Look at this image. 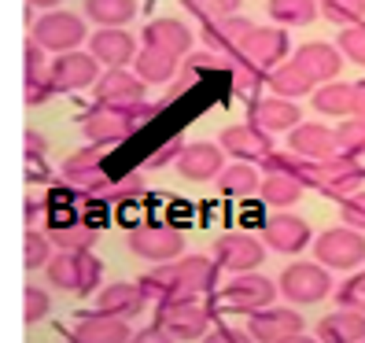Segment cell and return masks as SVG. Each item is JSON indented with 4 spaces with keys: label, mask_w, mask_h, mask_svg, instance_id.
<instances>
[{
    "label": "cell",
    "mask_w": 365,
    "mask_h": 343,
    "mask_svg": "<svg viewBox=\"0 0 365 343\" xmlns=\"http://www.w3.org/2000/svg\"><path fill=\"white\" fill-rule=\"evenodd\" d=\"M159 111L155 103H137V107H115V103H96L93 111L81 115V133L89 137V144H100V148H111V144H122L125 137H133L140 126Z\"/></svg>",
    "instance_id": "1"
},
{
    "label": "cell",
    "mask_w": 365,
    "mask_h": 343,
    "mask_svg": "<svg viewBox=\"0 0 365 343\" xmlns=\"http://www.w3.org/2000/svg\"><path fill=\"white\" fill-rule=\"evenodd\" d=\"M48 281L59 292H74V295H89L100 288V277H103V262L93 259V251H56L48 266Z\"/></svg>",
    "instance_id": "2"
},
{
    "label": "cell",
    "mask_w": 365,
    "mask_h": 343,
    "mask_svg": "<svg viewBox=\"0 0 365 343\" xmlns=\"http://www.w3.org/2000/svg\"><path fill=\"white\" fill-rule=\"evenodd\" d=\"M361 181H365L361 159H354V155H347V152H336V155H329V159L314 163L310 188H317L321 196H329V200H339V203H343L347 196H354V192L361 188Z\"/></svg>",
    "instance_id": "3"
},
{
    "label": "cell",
    "mask_w": 365,
    "mask_h": 343,
    "mask_svg": "<svg viewBox=\"0 0 365 343\" xmlns=\"http://www.w3.org/2000/svg\"><path fill=\"white\" fill-rule=\"evenodd\" d=\"M30 37L37 41L45 52H74L85 37H89V30H85V19L74 15V11H41V19L30 26Z\"/></svg>",
    "instance_id": "4"
},
{
    "label": "cell",
    "mask_w": 365,
    "mask_h": 343,
    "mask_svg": "<svg viewBox=\"0 0 365 343\" xmlns=\"http://www.w3.org/2000/svg\"><path fill=\"white\" fill-rule=\"evenodd\" d=\"M314 255L321 266L329 270H358L365 262V232L354 225H339V229H325L314 240Z\"/></svg>",
    "instance_id": "5"
},
{
    "label": "cell",
    "mask_w": 365,
    "mask_h": 343,
    "mask_svg": "<svg viewBox=\"0 0 365 343\" xmlns=\"http://www.w3.org/2000/svg\"><path fill=\"white\" fill-rule=\"evenodd\" d=\"M155 325H163V332L178 343H192V339H203L210 329V314L207 307L196 303V295H185L174 299V303H159V317Z\"/></svg>",
    "instance_id": "6"
},
{
    "label": "cell",
    "mask_w": 365,
    "mask_h": 343,
    "mask_svg": "<svg viewBox=\"0 0 365 343\" xmlns=\"http://www.w3.org/2000/svg\"><path fill=\"white\" fill-rule=\"evenodd\" d=\"M130 251L144 262H174L185 251V237H181V229L166 225V222H144L130 229Z\"/></svg>",
    "instance_id": "7"
},
{
    "label": "cell",
    "mask_w": 365,
    "mask_h": 343,
    "mask_svg": "<svg viewBox=\"0 0 365 343\" xmlns=\"http://www.w3.org/2000/svg\"><path fill=\"white\" fill-rule=\"evenodd\" d=\"M329 292H332V277H329V266L321 262H292L281 273V295L288 303L310 307V303H321Z\"/></svg>",
    "instance_id": "8"
},
{
    "label": "cell",
    "mask_w": 365,
    "mask_h": 343,
    "mask_svg": "<svg viewBox=\"0 0 365 343\" xmlns=\"http://www.w3.org/2000/svg\"><path fill=\"white\" fill-rule=\"evenodd\" d=\"M307 332V321L292 307H259L247 314V336L259 343H292Z\"/></svg>",
    "instance_id": "9"
},
{
    "label": "cell",
    "mask_w": 365,
    "mask_h": 343,
    "mask_svg": "<svg viewBox=\"0 0 365 343\" xmlns=\"http://www.w3.org/2000/svg\"><path fill=\"white\" fill-rule=\"evenodd\" d=\"M277 288H281V285H273L269 277L247 270V273H232V281L222 288L218 299H222V307H229L236 314H251L259 307H269L277 299Z\"/></svg>",
    "instance_id": "10"
},
{
    "label": "cell",
    "mask_w": 365,
    "mask_h": 343,
    "mask_svg": "<svg viewBox=\"0 0 365 343\" xmlns=\"http://www.w3.org/2000/svg\"><path fill=\"white\" fill-rule=\"evenodd\" d=\"M214 259H218L222 270L229 273H247L259 270L266 259V240L255 237V232H222L214 240Z\"/></svg>",
    "instance_id": "11"
},
{
    "label": "cell",
    "mask_w": 365,
    "mask_h": 343,
    "mask_svg": "<svg viewBox=\"0 0 365 343\" xmlns=\"http://www.w3.org/2000/svg\"><path fill=\"white\" fill-rule=\"evenodd\" d=\"M93 89H96V100H100V103H115V107H137V103L148 100V81H144L137 71L130 74L125 67L103 71Z\"/></svg>",
    "instance_id": "12"
},
{
    "label": "cell",
    "mask_w": 365,
    "mask_h": 343,
    "mask_svg": "<svg viewBox=\"0 0 365 343\" xmlns=\"http://www.w3.org/2000/svg\"><path fill=\"white\" fill-rule=\"evenodd\" d=\"M52 78L59 85V93H78L100 81V59L93 52H63L52 59Z\"/></svg>",
    "instance_id": "13"
},
{
    "label": "cell",
    "mask_w": 365,
    "mask_h": 343,
    "mask_svg": "<svg viewBox=\"0 0 365 343\" xmlns=\"http://www.w3.org/2000/svg\"><path fill=\"white\" fill-rule=\"evenodd\" d=\"M218 144L225 148V155H236L244 163H262L273 152V133H266L262 126H255V122H236L229 130H222Z\"/></svg>",
    "instance_id": "14"
},
{
    "label": "cell",
    "mask_w": 365,
    "mask_h": 343,
    "mask_svg": "<svg viewBox=\"0 0 365 343\" xmlns=\"http://www.w3.org/2000/svg\"><path fill=\"white\" fill-rule=\"evenodd\" d=\"M262 240H266V247L281 251V255H299L310 244V225L299 218V214L277 210V214H269L266 225H262Z\"/></svg>",
    "instance_id": "15"
},
{
    "label": "cell",
    "mask_w": 365,
    "mask_h": 343,
    "mask_svg": "<svg viewBox=\"0 0 365 343\" xmlns=\"http://www.w3.org/2000/svg\"><path fill=\"white\" fill-rule=\"evenodd\" d=\"M255 34V26L240 15H229V19H214V23H203V45L210 52H218L222 59H236L240 48L247 45V37Z\"/></svg>",
    "instance_id": "16"
},
{
    "label": "cell",
    "mask_w": 365,
    "mask_h": 343,
    "mask_svg": "<svg viewBox=\"0 0 365 343\" xmlns=\"http://www.w3.org/2000/svg\"><path fill=\"white\" fill-rule=\"evenodd\" d=\"M133 336L137 332L130 329V321L118 317V314H107V310L78 317L74 329H71V339H78V343H125Z\"/></svg>",
    "instance_id": "17"
},
{
    "label": "cell",
    "mask_w": 365,
    "mask_h": 343,
    "mask_svg": "<svg viewBox=\"0 0 365 343\" xmlns=\"http://www.w3.org/2000/svg\"><path fill=\"white\" fill-rule=\"evenodd\" d=\"M178 170L185 181H214L225 170V148L210 140H192L178 159Z\"/></svg>",
    "instance_id": "18"
},
{
    "label": "cell",
    "mask_w": 365,
    "mask_h": 343,
    "mask_svg": "<svg viewBox=\"0 0 365 343\" xmlns=\"http://www.w3.org/2000/svg\"><path fill=\"white\" fill-rule=\"evenodd\" d=\"M23 93L30 107H41L45 100H52L59 93V85L52 78V63L45 59V48L30 37L26 41V74H23Z\"/></svg>",
    "instance_id": "19"
},
{
    "label": "cell",
    "mask_w": 365,
    "mask_h": 343,
    "mask_svg": "<svg viewBox=\"0 0 365 343\" xmlns=\"http://www.w3.org/2000/svg\"><path fill=\"white\" fill-rule=\"evenodd\" d=\"M89 52L103 63L107 71L111 67H125V63H133V56L140 52L133 34L125 26H100V34H89Z\"/></svg>",
    "instance_id": "20"
},
{
    "label": "cell",
    "mask_w": 365,
    "mask_h": 343,
    "mask_svg": "<svg viewBox=\"0 0 365 343\" xmlns=\"http://www.w3.org/2000/svg\"><path fill=\"white\" fill-rule=\"evenodd\" d=\"M247 122L262 126L266 133H292L299 122H303V111L295 107V100L284 96H262L247 107Z\"/></svg>",
    "instance_id": "21"
},
{
    "label": "cell",
    "mask_w": 365,
    "mask_h": 343,
    "mask_svg": "<svg viewBox=\"0 0 365 343\" xmlns=\"http://www.w3.org/2000/svg\"><path fill=\"white\" fill-rule=\"evenodd\" d=\"M292 63H295L299 71H307L314 85H325V81H336V74L343 67V52L332 48V45H325V41H310V45L295 48Z\"/></svg>",
    "instance_id": "22"
},
{
    "label": "cell",
    "mask_w": 365,
    "mask_h": 343,
    "mask_svg": "<svg viewBox=\"0 0 365 343\" xmlns=\"http://www.w3.org/2000/svg\"><path fill=\"white\" fill-rule=\"evenodd\" d=\"M288 34L284 26L281 30H262V26H255V34L247 37V45L240 48V59L255 63V67H262V71H273V67H281L284 56H288Z\"/></svg>",
    "instance_id": "23"
},
{
    "label": "cell",
    "mask_w": 365,
    "mask_h": 343,
    "mask_svg": "<svg viewBox=\"0 0 365 343\" xmlns=\"http://www.w3.org/2000/svg\"><path fill=\"white\" fill-rule=\"evenodd\" d=\"M170 266H174V277L185 295H203L218 281V259L214 255H185V259H174Z\"/></svg>",
    "instance_id": "24"
},
{
    "label": "cell",
    "mask_w": 365,
    "mask_h": 343,
    "mask_svg": "<svg viewBox=\"0 0 365 343\" xmlns=\"http://www.w3.org/2000/svg\"><path fill=\"white\" fill-rule=\"evenodd\" d=\"M288 148L299 152V155H307V159H314V163L339 152L336 130H329V126H321V122H299L292 130V137H288Z\"/></svg>",
    "instance_id": "25"
},
{
    "label": "cell",
    "mask_w": 365,
    "mask_h": 343,
    "mask_svg": "<svg viewBox=\"0 0 365 343\" xmlns=\"http://www.w3.org/2000/svg\"><path fill=\"white\" fill-rule=\"evenodd\" d=\"M144 45H152V48H163V52H174V56H188L192 52V41H196V34H192L181 19H152V23L144 26Z\"/></svg>",
    "instance_id": "26"
},
{
    "label": "cell",
    "mask_w": 365,
    "mask_h": 343,
    "mask_svg": "<svg viewBox=\"0 0 365 343\" xmlns=\"http://www.w3.org/2000/svg\"><path fill=\"white\" fill-rule=\"evenodd\" d=\"M317 339L321 343H365V314L339 307L336 314H325L317 321Z\"/></svg>",
    "instance_id": "27"
},
{
    "label": "cell",
    "mask_w": 365,
    "mask_h": 343,
    "mask_svg": "<svg viewBox=\"0 0 365 343\" xmlns=\"http://www.w3.org/2000/svg\"><path fill=\"white\" fill-rule=\"evenodd\" d=\"M133 71L148 81V85H170L181 74V56L163 52L152 45H140V52L133 56Z\"/></svg>",
    "instance_id": "28"
},
{
    "label": "cell",
    "mask_w": 365,
    "mask_h": 343,
    "mask_svg": "<svg viewBox=\"0 0 365 343\" xmlns=\"http://www.w3.org/2000/svg\"><path fill=\"white\" fill-rule=\"evenodd\" d=\"M148 303V295L140 292V285H125V281H115L96 292V310H107V314H118L125 321H133Z\"/></svg>",
    "instance_id": "29"
},
{
    "label": "cell",
    "mask_w": 365,
    "mask_h": 343,
    "mask_svg": "<svg viewBox=\"0 0 365 343\" xmlns=\"http://www.w3.org/2000/svg\"><path fill=\"white\" fill-rule=\"evenodd\" d=\"M222 196H232V200H247V196H259V185H262V174L255 170V163H232L225 166L218 178H214Z\"/></svg>",
    "instance_id": "30"
},
{
    "label": "cell",
    "mask_w": 365,
    "mask_h": 343,
    "mask_svg": "<svg viewBox=\"0 0 365 343\" xmlns=\"http://www.w3.org/2000/svg\"><path fill=\"white\" fill-rule=\"evenodd\" d=\"M303 188H307V181H299L292 174H273V170H269V174H262L259 196L273 210H288V207H295L299 200H303Z\"/></svg>",
    "instance_id": "31"
},
{
    "label": "cell",
    "mask_w": 365,
    "mask_h": 343,
    "mask_svg": "<svg viewBox=\"0 0 365 343\" xmlns=\"http://www.w3.org/2000/svg\"><path fill=\"white\" fill-rule=\"evenodd\" d=\"M314 107L321 115H329V118H347L354 115V85L347 81H325L321 89L310 93Z\"/></svg>",
    "instance_id": "32"
},
{
    "label": "cell",
    "mask_w": 365,
    "mask_h": 343,
    "mask_svg": "<svg viewBox=\"0 0 365 343\" xmlns=\"http://www.w3.org/2000/svg\"><path fill=\"white\" fill-rule=\"evenodd\" d=\"M266 85H269L273 96H284V100H299V96H310L314 93L310 74L299 71L295 63H281V67H273L269 78H266Z\"/></svg>",
    "instance_id": "33"
},
{
    "label": "cell",
    "mask_w": 365,
    "mask_h": 343,
    "mask_svg": "<svg viewBox=\"0 0 365 343\" xmlns=\"http://www.w3.org/2000/svg\"><path fill=\"white\" fill-rule=\"evenodd\" d=\"M137 285H140V292L152 299V303H174V299H185V292H181L178 277H174V266H170V262H155V270H148Z\"/></svg>",
    "instance_id": "34"
},
{
    "label": "cell",
    "mask_w": 365,
    "mask_h": 343,
    "mask_svg": "<svg viewBox=\"0 0 365 343\" xmlns=\"http://www.w3.org/2000/svg\"><path fill=\"white\" fill-rule=\"evenodd\" d=\"M137 15V0H85V19L96 26H125Z\"/></svg>",
    "instance_id": "35"
},
{
    "label": "cell",
    "mask_w": 365,
    "mask_h": 343,
    "mask_svg": "<svg viewBox=\"0 0 365 343\" xmlns=\"http://www.w3.org/2000/svg\"><path fill=\"white\" fill-rule=\"evenodd\" d=\"M48 232L59 251H93V244L100 240L96 225H89V222H56Z\"/></svg>",
    "instance_id": "36"
},
{
    "label": "cell",
    "mask_w": 365,
    "mask_h": 343,
    "mask_svg": "<svg viewBox=\"0 0 365 343\" xmlns=\"http://www.w3.org/2000/svg\"><path fill=\"white\" fill-rule=\"evenodd\" d=\"M269 15H273V23H281L284 30L288 26H310L314 19H317V0H269Z\"/></svg>",
    "instance_id": "37"
},
{
    "label": "cell",
    "mask_w": 365,
    "mask_h": 343,
    "mask_svg": "<svg viewBox=\"0 0 365 343\" xmlns=\"http://www.w3.org/2000/svg\"><path fill=\"white\" fill-rule=\"evenodd\" d=\"M52 247H56L52 232L34 229V225H30V229H26V237H23V266H26V270H41V266H48Z\"/></svg>",
    "instance_id": "38"
},
{
    "label": "cell",
    "mask_w": 365,
    "mask_h": 343,
    "mask_svg": "<svg viewBox=\"0 0 365 343\" xmlns=\"http://www.w3.org/2000/svg\"><path fill=\"white\" fill-rule=\"evenodd\" d=\"M317 8H321V15H325L329 23H336L339 30L365 23V4H361V0H317Z\"/></svg>",
    "instance_id": "39"
},
{
    "label": "cell",
    "mask_w": 365,
    "mask_h": 343,
    "mask_svg": "<svg viewBox=\"0 0 365 343\" xmlns=\"http://www.w3.org/2000/svg\"><path fill=\"white\" fill-rule=\"evenodd\" d=\"M240 4H244V0H181V8H185L188 15L203 19V23H214V19H229V15L240 11Z\"/></svg>",
    "instance_id": "40"
},
{
    "label": "cell",
    "mask_w": 365,
    "mask_h": 343,
    "mask_svg": "<svg viewBox=\"0 0 365 343\" xmlns=\"http://www.w3.org/2000/svg\"><path fill=\"white\" fill-rule=\"evenodd\" d=\"M336 144H339V152H347V155L361 159V155H365V118L354 115V118H347V122H339Z\"/></svg>",
    "instance_id": "41"
},
{
    "label": "cell",
    "mask_w": 365,
    "mask_h": 343,
    "mask_svg": "<svg viewBox=\"0 0 365 343\" xmlns=\"http://www.w3.org/2000/svg\"><path fill=\"white\" fill-rule=\"evenodd\" d=\"M229 71H232V89H236V93H259L262 81L269 78L262 67H255V63H247V59H240V56L229 63Z\"/></svg>",
    "instance_id": "42"
},
{
    "label": "cell",
    "mask_w": 365,
    "mask_h": 343,
    "mask_svg": "<svg viewBox=\"0 0 365 343\" xmlns=\"http://www.w3.org/2000/svg\"><path fill=\"white\" fill-rule=\"evenodd\" d=\"M218 59H222L218 52H192V56L181 63V78H178V85H174V93L188 89L192 81H200L207 71H214V63H218Z\"/></svg>",
    "instance_id": "43"
},
{
    "label": "cell",
    "mask_w": 365,
    "mask_h": 343,
    "mask_svg": "<svg viewBox=\"0 0 365 343\" xmlns=\"http://www.w3.org/2000/svg\"><path fill=\"white\" fill-rule=\"evenodd\" d=\"M148 192V181L144 174H125V178H115L111 181V192H107V203H133Z\"/></svg>",
    "instance_id": "44"
},
{
    "label": "cell",
    "mask_w": 365,
    "mask_h": 343,
    "mask_svg": "<svg viewBox=\"0 0 365 343\" xmlns=\"http://www.w3.org/2000/svg\"><path fill=\"white\" fill-rule=\"evenodd\" d=\"M185 137L181 133H170L163 144H155L152 152H148V159H144V166H152V170H159V166H170V163H178L181 159V152H185Z\"/></svg>",
    "instance_id": "45"
},
{
    "label": "cell",
    "mask_w": 365,
    "mask_h": 343,
    "mask_svg": "<svg viewBox=\"0 0 365 343\" xmlns=\"http://www.w3.org/2000/svg\"><path fill=\"white\" fill-rule=\"evenodd\" d=\"M48 310H52V295L45 288H34L30 285L23 292V321H26V325H37V321L48 317Z\"/></svg>",
    "instance_id": "46"
},
{
    "label": "cell",
    "mask_w": 365,
    "mask_h": 343,
    "mask_svg": "<svg viewBox=\"0 0 365 343\" xmlns=\"http://www.w3.org/2000/svg\"><path fill=\"white\" fill-rule=\"evenodd\" d=\"M339 52H343V59H351V63H358V67H365V23L339 30Z\"/></svg>",
    "instance_id": "47"
},
{
    "label": "cell",
    "mask_w": 365,
    "mask_h": 343,
    "mask_svg": "<svg viewBox=\"0 0 365 343\" xmlns=\"http://www.w3.org/2000/svg\"><path fill=\"white\" fill-rule=\"evenodd\" d=\"M336 303L339 307H351V310H361L365 314V273H354L347 277L339 288H336Z\"/></svg>",
    "instance_id": "48"
},
{
    "label": "cell",
    "mask_w": 365,
    "mask_h": 343,
    "mask_svg": "<svg viewBox=\"0 0 365 343\" xmlns=\"http://www.w3.org/2000/svg\"><path fill=\"white\" fill-rule=\"evenodd\" d=\"M339 210H343V225H354V229L365 232V188H358L354 196L343 200Z\"/></svg>",
    "instance_id": "49"
},
{
    "label": "cell",
    "mask_w": 365,
    "mask_h": 343,
    "mask_svg": "<svg viewBox=\"0 0 365 343\" xmlns=\"http://www.w3.org/2000/svg\"><path fill=\"white\" fill-rule=\"evenodd\" d=\"M45 152H48V144L41 140V133L37 130H26V163H30V174L37 170V163L45 159Z\"/></svg>",
    "instance_id": "50"
},
{
    "label": "cell",
    "mask_w": 365,
    "mask_h": 343,
    "mask_svg": "<svg viewBox=\"0 0 365 343\" xmlns=\"http://www.w3.org/2000/svg\"><path fill=\"white\" fill-rule=\"evenodd\" d=\"M203 339H210V343H244V339H251V336H247V329H232V325H222L218 332H207Z\"/></svg>",
    "instance_id": "51"
},
{
    "label": "cell",
    "mask_w": 365,
    "mask_h": 343,
    "mask_svg": "<svg viewBox=\"0 0 365 343\" xmlns=\"http://www.w3.org/2000/svg\"><path fill=\"white\" fill-rule=\"evenodd\" d=\"M41 207H45V203H41L37 196H26V222H30V225L41 218Z\"/></svg>",
    "instance_id": "52"
},
{
    "label": "cell",
    "mask_w": 365,
    "mask_h": 343,
    "mask_svg": "<svg viewBox=\"0 0 365 343\" xmlns=\"http://www.w3.org/2000/svg\"><path fill=\"white\" fill-rule=\"evenodd\" d=\"M354 115H361V118H365V81H358V85H354Z\"/></svg>",
    "instance_id": "53"
},
{
    "label": "cell",
    "mask_w": 365,
    "mask_h": 343,
    "mask_svg": "<svg viewBox=\"0 0 365 343\" xmlns=\"http://www.w3.org/2000/svg\"><path fill=\"white\" fill-rule=\"evenodd\" d=\"M26 4H30V8H41V11H56L63 0H26Z\"/></svg>",
    "instance_id": "54"
},
{
    "label": "cell",
    "mask_w": 365,
    "mask_h": 343,
    "mask_svg": "<svg viewBox=\"0 0 365 343\" xmlns=\"http://www.w3.org/2000/svg\"><path fill=\"white\" fill-rule=\"evenodd\" d=\"M361 4H365V0H361Z\"/></svg>",
    "instance_id": "55"
}]
</instances>
